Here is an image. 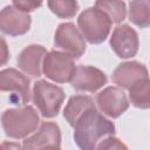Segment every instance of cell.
I'll return each instance as SVG.
<instances>
[{
    "instance_id": "cell-12",
    "label": "cell",
    "mask_w": 150,
    "mask_h": 150,
    "mask_svg": "<svg viewBox=\"0 0 150 150\" xmlns=\"http://www.w3.org/2000/svg\"><path fill=\"white\" fill-rule=\"evenodd\" d=\"M112 82L121 89H129L137 81L149 79V73L143 63L128 61L118 64L112 73Z\"/></svg>"
},
{
    "instance_id": "cell-20",
    "label": "cell",
    "mask_w": 150,
    "mask_h": 150,
    "mask_svg": "<svg viewBox=\"0 0 150 150\" xmlns=\"http://www.w3.org/2000/svg\"><path fill=\"white\" fill-rule=\"evenodd\" d=\"M96 150H129V149L118 138L114 136H109L98 143Z\"/></svg>"
},
{
    "instance_id": "cell-10",
    "label": "cell",
    "mask_w": 150,
    "mask_h": 150,
    "mask_svg": "<svg viewBox=\"0 0 150 150\" xmlns=\"http://www.w3.org/2000/svg\"><path fill=\"white\" fill-rule=\"evenodd\" d=\"M30 23V15L16 9L13 5L5 6L0 11V30L6 35H23L29 30Z\"/></svg>"
},
{
    "instance_id": "cell-14",
    "label": "cell",
    "mask_w": 150,
    "mask_h": 150,
    "mask_svg": "<svg viewBox=\"0 0 150 150\" xmlns=\"http://www.w3.org/2000/svg\"><path fill=\"white\" fill-rule=\"evenodd\" d=\"M47 54V50L41 45H29L19 54L18 66L19 68L28 75L41 76L42 63Z\"/></svg>"
},
{
    "instance_id": "cell-15",
    "label": "cell",
    "mask_w": 150,
    "mask_h": 150,
    "mask_svg": "<svg viewBox=\"0 0 150 150\" xmlns=\"http://www.w3.org/2000/svg\"><path fill=\"white\" fill-rule=\"evenodd\" d=\"M90 108H96L94 100L90 96H86V95L71 96L66 108L63 109V117L66 118L68 124L73 127L75 121L79 118V116H81L87 109Z\"/></svg>"
},
{
    "instance_id": "cell-6",
    "label": "cell",
    "mask_w": 150,
    "mask_h": 150,
    "mask_svg": "<svg viewBox=\"0 0 150 150\" xmlns=\"http://www.w3.org/2000/svg\"><path fill=\"white\" fill-rule=\"evenodd\" d=\"M55 47L64 50L71 59H80L86 49V41L73 22H63L57 26L54 38Z\"/></svg>"
},
{
    "instance_id": "cell-11",
    "label": "cell",
    "mask_w": 150,
    "mask_h": 150,
    "mask_svg": "<svg viewBox=\"0 0 150 150\" xmlns=\"http://www.w3.org/2000/svg\"><path fill=\"white\" fill-rule=\"evenodd\" d=\"M107 75L98 68L91 66H77L70 80L71 87L77 91L95 93L107 84Z\"/></svg>"
},
{
    "instance_id": "cell-21",
    "label": "cell",
    "mask_w": 150,
    "mask_h": 150,
    "mask_svg": "<svg viewBox=\"0 0 150 150\" xmlns=\"http://www.w3.org/2000/svg\"><path fill=\"white\" fill-rule=\"evenodd\" d=\"M12 5L16 8V9H19V11H21V12H25V13H28V12H32V11H34V9H36L38 7H40L41 5H42V2L41 1H27V0H19V1H13L12 2Z\"/></svg>"
},
{
    "instance_id": "cell-17",
    "label": "cell",
    "mask_w": 150,
    "mask_h": 150,
    "mask_svg": "<svg viewBox=\"0 0 150 150\" xmlns=\"http://www.w3.org/2000/svg\"><path fill=\"white\" fill-rule=\"evenodd\" d=\"M150 2L143 1H130L129 2V20L141 27L146 28L150 25Z\"/></svg>"
},
{
    "instance_id": "cell-5",
    "label": "cell",
    "mask_w": 150,
    "mask_h": 150,
    "mask_svg": "<svg viewBox=\"0 0 150 150\" xmlns=\"http://www.w3.org/2000/svg\"><path fill=\"white\" fill-rule=\"evenodd\" d=\"M74 60L66 53L52 50L46 54L42 63V73L56 83L70 82L75 73Z\"/></svg>"
},
{
    "instance_id": "cell-9",
    "label": "cell",
    "mask_w": 150,
    "mask_h": 150,
    "mask_svg": "<svg viewBox=\"0 0 150 150\" xmlns=\"http://www.w3.org/2000/svg\"><path fill=\"white\" fill-rule=\"evenodd\" d=\"M96 103L100 110L111 118L120 117L129 108V101L123 89L112 86L107 87L97 94Z\"/></svg>"
},
{
    "instance_id": "cell-23",
    "label": "cell",
    "mask_w": 150,
    "mask_h": 150,
    "mask_svg": "<svg viewBox=\"0 0 150 150\" xmlns=\"http://www.w3.org/2000/svg\"><path fill=\"white\" fill-rule=\"evenodd\" d=\"M0 150H23V148L15 142H4L0 145Z\"/></svg>"
},
{
    "instance_id": "cell-4",
    "label": "cell",
    "mask_w": 150,
    "mask_h": 150,
    "mask_svg": "<svg viewBox=\"0 0 150 150\" xmlns=\"http://www.w3.org/2000/svg\"><path fill=\"white\" fill-rule=\"evenodd\" d=\"M64 91L61 87L52 84L45 80H39L33 86V102L39 112L46 117H55L64 101Z\"/></svg>"
},
{
    "instance_id": "cell-24",
    "label": "cell",
    "mask_w": 150,
    "mask_h": 150,
    "mask_svg": "<svg viewBox=\"0 0 150 150\" xmlns=\"http://www.w3.org/2000/svg\"><path fill=\"white\" fill-rule=\"evenodd\" d=\"M39 150H61V149H60V146H56V145H48V146L41 148Z\"/></svg>"
},
{
    "instance_id": "cell-13",
    "label": "cell",
    "mask_w": 150,
    "mask_h": 150,
    "mask_svg": "<svg viewBox=\"0 0 150 150\" xmlns=\"http://www.w3.org/2000/svg\"><path fill=\"white\" fill-rule=\"evenodd\" d=\"M61 131L56 123L43 122L39 130L30 137L26 138L22 143L23 150H39L48 145L60 146Z\"/></svg>"
},
{
    "instance_id": "cell-16",
    "label": "cell",
    "mask_w": 150,
    "mask_h": 150,
    "mask_svg": "<svg viewBox=\"0 0 150 150\" xmlns=\"http://www.w3.org/2000/svg\"><path fill=\"white\" fill-rule=\"evenodd\" d=\"M129 98L132 105L139 109H148L150 107V81L143 79L132 84L129 89Z\"/></svg>"
},
{
    "instance_id": "cell-7",
    "label": "cell",
    "mask_w": 150,
    "mask_h": 150,
    "mask_svg": "<svg viewBox=\"0 0 150 150\" xmlns=\"http://www.w3.org/2000/svg\"><path fill=\"white\" fill-rule=\"evenodd\" d=\"M29 79L14 68L0 71V91L14 93L11 100L14 104H26L30 100Z\"/></svg>"
},
{
    "instance_id": "cell-1",
    "label": "cell",
    "mask_w": 150,
    "mask_h": 150,
    "mask_svg": "<svg viewBox=\"0 0 150 150\" xmlns=\"http://www.w3.org/2000/svg\"><path fill=\"white\" fill-rule=\"evenodd\" d=\"M74 141L81 150H96L98 143L109 136H114L115 125L105 118L97 108L87 109L75 121Z\"/></svg>"
},
{
    "instance_id": "cell-2",
    "label": "cell",
    "mask_w": 150,
    "mask_h": 150,
    "mask_svg": "<svg viewBox=\"0 0 150 150\" xmlns=\"http://www.w3.org/2000/svg\"><path fill=\"white\" fill-rule=\"evenodd\" d=\"M40 118L32 105L7 109L1 115V124L5 135L9 138H25L36 130Z\"/></svg>"
},
{
    "instance_id": "cell-8",
    "label": "cell",
    "mask_w": 150,
    "mask_h": 150,
    "mask_svg": "<svg viewBox=\"0 0 150 150\" xmlns=\"http://www.w3.org/2000/svg\"><path fill=\"white\" fill-rule=\"evenodd\" d=\"M110 46L121 59H130L138 52V34L129 25H118L110 38Z\"/></svg>"
},
{
    "instance_id": "cell-18",
    "label": "cell",
    "mask_w": 150,
    "mask_h": 150,
    "mask_svg": "<svg viewBox=\"0 0 150 150\" xmlns=\"http://www.w3.org/2000/svg\"><path fill=\"white\" fill-rule=\"evenodd\" d=\"M95 7L103 11L111 20V22L120 23L125 19L127 9L123 1H96Z\"/></svg>"
},
{
    "instance_id": "cell-22",
    "label": "cell",
    "mask_w": 150,
    "mask_h": 150,
    "mask_svg": "<svg viewBox=\"0 0 150 150\" xmlns=\"http://www.w3.org/2000/svg\"><path fill=\"white\" fill-rule=\"evenodd\" d=\"M9 60V49L6 40L0 36V67L5 66Z\"/></svg>"
},
{
    "instance_id": "cell-19",
    "label": "cell",
    "mask_w": 150,
    "mask_h": 150,
    "mask_svg": "<svg viewBox=\"0 0 150 150\" xmlns=\"http://www.w3.org/2000/svg\"><path fill=\"white\" fill-rule=\"evenodd\" d=\"M49 9L61 19L75 16L79 11V4L74 0H52L47 2Z\"/></svg>"
},
{
    "instance_id": "cell-3",
    "label": "cell",
    "mask_w": 150,
    "mask_h": 150,
    "mask_svg": "<svg viewBox=\"0 0 150 150\" xmlns=\"http://www.w3.org/2000/svg\"><path fill=\"white\" fill-rule=\"evenodd\" d=\"M77 25L83 39L89 43H102L111 29L110 18L97 7H89L81 12L77 18Z\"/></svg>"
}]
</instances>
